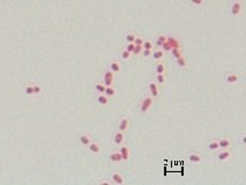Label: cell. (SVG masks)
I'll list each match as a JSON object with an SVG mask.
<instances>
[{
    "label": "cell",
    "instance_id": "cell-34",
    "mask_svg": "<svg viewBox=\"0 0 246 185\" xmlns=\"http://www.w3.org/2000/svg\"><path fill=\"white\" fill-rule=\"evenodd\" d=\"M32 88H34V95H38L42 92V87L39 85H32Z\"/></svg>",
    "mask_w": 246,
    "mask_h": 185
},
{
    "label": "cell",
    "instance_id": "cell-25",
    "mask_svg": "<svg viewBox=\"0 0 246 185\" xmlns=\"http://www.w3.org/2000/svg\"><path fill=\"white\" fill-rule=\"evenodd\" d=\"M166 38H168V36H165V35H158V36H157V38H156V42H155V43H156V45L161 48V46H162V44L166 41Z\"/></svg>",
    "mask_w": 246,
    "mask_h": 185
},
{
    "label": "cell",
    "instance_id": "cell-20",
    "mask_svg": "<svg viewBox=\"0 0 246 185\" xmlns=\"http://www.w3.org/2000/svg\"><path fill=\"white\" fill-rule=\"evenodd\" d=\"M155 71H156L157 74H165V72H166V66H165V64L159 62L157 65H156Z\"/></svg>",
    "mask_w": 246,
    "mask_h": 185
},
{
    "label": "cell",
    "instance_id": "cell-12",
    "mask_svg": "<svg viewBox=\"0 0 246 185\" xmlns=\"http://www.w3.org/2000/svg\"><path fill=\"white\" fill-rule=\"evenodd\" d=\"M166 42L170 44V46H171L172 49H175V48H180V46H182L180 42H179L176 37H168V38H166Z\"/></svg>",
    "mask_w": 246,
    "mask_h": 185
},
{
    "label": "cell",
    "instance_id": "cell-2",
    "mask_svg": "<svg viewBox=\"0 0 246 185\" xmlns=\"http://www.w3.org/2000/svg\"><path fill=\"white\" fill-rule=\"evenodd\" d=\"M113 81H115V73L111 72L110 69L105 71L104 72V75H103V83L108 87V86H112L113 85Z\"/></svg>",
    "mask_w": 246,
    "mask_h": 185
},
{
    "label": "cell",
    "instance_id": "cell-21",
    "mask_svg": "<svg viewBox=\"0 0 246 185\" xmlns=\"http://www.w3.org/2000/svg\"><path fill=\"white\" fill-rule=\"evenodd\" d=\"M176 62H177V65H178L180 68H186V67L188 66L187 60H186V58H185L184 56H180V57H178V58L176 59Z\"/></svg>",
    "mask_w": 246,
    "mask_h": 185
},
{
    "label": "cell",
    "instance_id": "cell-10",
    "mask_svg": "<svg viewBox=\"0 0 246 185\" xmlns=\"http://www.w3.org/2000/svg\"><path fill=\"white\" fill-rule=\"evenodd\" d=\"M218 145L221 149H229L231 147V140L229 138H222L218 140Z\"/></svg>",
    "mask_w": 246,
    "mask_h": 185
},
{
    "label": "cell",
    "instance_id": "cell-41",
    "mask_svg": "<svg viewBox=\"0 0 246 185\" xmlns=\"http://www.w3.org/2000/svg\"><path fill=\"white\" fill-rule=\"evenodd\" d=\"M237 1H239V0H237Z\"/></svg>",
    "mask_w": 246,
    "mask_h": 185
},
{
    "label": "cell",
    "instance_id": "cell-40",
    "mask_svg": "<svg viewBox=\"0 0 246 185\" xmlns=\"http://www.w3.org/2000/svg\"><path fill=\"white\" fill-rule=\"evenodd\" d=\"M242 141H243V144H244V145L246 144V137L245 135H243V137H242Z\"/></svg>",
    "mask_w": 246,
    "mask_h": 185
},
{
    "label": "cell",
    "instance_id": "cell-39",
    "mask_svg": "<svg viewBox=\"0 0 246 185\" xmlns=\"http://www.w3.org/2000/svg\"><path fill=\"white\" fill-rule=\"evenodd\" d=\"M111 183H112V182H109L108 179H106V181H99V182H98V184H108V185H110Z\"/></svg>",
    "mask_w": 246,
    "mask_h": 185
},
{
    "label": "cell",
    "instance_id": "cell-30",
    "mask_svg": "<svg viewBox=\"0 0 246 185\" xmlns=\"http://www.w3.org/2000/svg\"><path fill=\"white\" fill-rule=\"evenodd\" d=\"M105 85L104 83H97L96 86H95V89H96V92H98L99 94H103L104 92V90H105Z\"/></svg>",
    "mask_w": 246,
    "mask_h": 185
},
{
    "label": "cell",
    "instance_id": "cell-7",
    "mask_svg": "<svg viewBox=\"0 0 246 185\" xmlns=\"http://www.w3.org/2000/svg\"><path fill=\"white\" fill-rule=\"evenodd\" d=\"M149 92H150V96L155 98V97H158L159 95V88H158V83L157 82H150L149 83Z\"/></svg>",
    "mask_w": 246,
    "mask_h": 185
},
{
    "label": "cell",
    "instance_id": "cell-31",
    "mask_svg": "<svg viewBox=\"0 0 246 185\" xmlns=\"http://www.w3.org/2000/svg\"><path fill=\"white\" fill-rule=\"evenodd\" d=\"M142 50H143L142 45H135V48H134V50H133L132 55H134V56H138V55H140V53L142 52Z\"/></svg>",
    "mask_w": 246,
    "mask_h": 185
},
{
    "label": "cell",
    "instance_id": "cell-24",
    "mask_svg": "<svg viewBox=\"0 0 246 185\" xmlns=\"http://www.w3.org/2000/svg\"><path fill=\"white\" fill-rule=\"evenodd\" d=\"M171 53H172V57L173 58H178V57H180V56H183V50H182V48H175V49H171V51H170Z\"/></svg>",
    "mask_w": 246,
    "mask_h": 185
},
{
    "label": "cell",
    "instance_id": "cell-1",
    "mask_svg": "<svg viewBox=\"0 0 246 185\" xmlns=\"http://www.w3.org/2000/svg\"><path fill=\"white\" fill-rule=\"evenodd\" d=\"M153 104H154L153 97L152 96H146L142 100V102L140 103V111H141V114H147L148 110L153 107Z\"/></svg>",
    "mask_w": 246,
    "mask_h": 185
},
{
    "label": "cell",
    "instance_id": "cell-37",
    "mask_svg": "<svg viewBox=\"0 0 246 185\" xmlns=\"http://www.w3.org/2000/svg\"><path fill=\"white\" fill-rule=\"evenodd\" d=\"M143 42H145V41H143L141 37H138V36H136V37H135V41H134V44H135V45H142Z\"/></svg>",
    "mask_w": 246,
    "mask_h": 185
},
{
    "label": "cell",
    "instance_id": "cell-8",
    "mask_svg": "<svg viewBox=\"0 0 246 185\" xmlns=\"http://www.w3.org/2000/svg\"><path fill=\"white\" fill-rule=\"evenodd\" d=\"M218 160L221 161V162H225V161H228V160H230L231 158V152L229 151V149H222L219 153H218Z\"/></svg>",
    "mask_w": 246,
    "mask_h": 185
},
{
    "label": "cell",
    "instance_id": "cell-5",
    "mask_svg": "<svg viewBox=\"0 0 246 185\" xmlns=\"http://www.w3.org/2000/svg\"><path fill=\"white\" fill-rule=\"evenodd\" d=\"M119 153L122 155V160L123 161H128L129 157H131V152H129V148L125 145H120V148H119Z\"/></svg>",
    "mask_w": 246,
    "mask_h": 185
},
{
    "label": "cell",
    "instance_id": "cell-23",
    "mask_svg": "<svg viewBox=\"0 0 246 185\" xmlns=\"http://www.w3.org/2000/svg\"><path fill=\"white\" fill-rule=\"evenodd\" d=\"M208 148H209V151H212V152H216V151H218V149H219L218 140H213V141H210V142L208 144Z\"/></svg>",
    "mask_w": 246,
    "mask_h": 185
},
{
    "label": "cell",
    "instance_id": "cell-38",
    "mask_svg": "<svg viewBox=\"0 0 246 185\" xmlns=\"http://www.w3.org/2000/svg\"><path fill=\"white\" fill-rule=\"evenodd\" d=\"M191 2L195 6H201V5L205 4V0H191Z\"/></svg>",
    "mask_w": 246,
    "mask_h": 185
},
{
    "label": "cell",
    "instance_id": "cell-15",
    "mask_svg": "<svg viewBox=\"0 0 246 185\" xmlns=\"http://www.w3.org/2000/svg\"><path fill=\"white\" fill-rule=\"evenodd\" d=\"M188 160H189V162L196 164V163H200L202 161V157H201V155L198 154V153H191L188 155Z\"/></svg>",
    "mask_w": 246,
    "mask_h": 185
},
{
    "label": "cell",
    "instance_id": "cell-3",
    "mask_svg": "<svg viewBox=\"0 0 246 185\" xmlns=\"http://www.w3.org/2000/svg\"><path fill=\"white\" fill-rule=\"evenodd\" d=\"M242 12H243V6H242V4H240L239 1H235V2L232 4V6H231V14H232V16L238 18V16L242 14Z\"/></svg>",
    "mask_w": 246,
    "mask_h": 185
},
{
    "label": "cell",
    "instance_id": "cell-13",
    "mask_svg": "<svg viewBox=\"0 0 246 185\" xmlns=\"http://www.w3.org/2000/svg\"><path fill=\"white\" fill-rule=\"evenodd\" d=\"M97 102H98L101 105L106 107V105L109 104V97H108L105 94H98V96H97Z\"/></svg>",
    "mask_w": 246,
    "mask_h": 185
},
{
    "label": "cell",
    "instance_id": "cell-22",
    "mask_svg": "<svg viewBox=\"0 0 246 185\" xmlns=\"http://www.w3.org/2000/svg\"><path fill=\"white\" fill-rule=\"evenodd\" d=\"M103 94H105L108 97H113L116 95V89L112 86H108V87H105V90Z\"/></svg>",
    "mask_w": 246,
    "mask_h": 185
},
{
    "label": "cell",
    "instance_id": "cell-18",
    "mask_svg": "<svg viewBox=\"0 0 246 185\" xmlns=\"http://www.w3.org/2000/svg\"><path fill=\"white\" fill-rule=\"evenodd\" d=\"M88 147H89V151L92 152V154H99L101 153V146L97 142H92V141Z\"/></svg>",
    "mask_w": 246,
    "mask_h": 185
},
{
    "label": "cell",
    "instance_id": "cell-11",
    "mask_svg": "<svg viewBox=\"0 0 246 185\" xmlns=\"http://www.w3.org/2000/svg\"><path fill=\"white\" fill-rule=\"evenodd\" d=\"M110 71L113 72L115 74H118L120 71H122V65L120 62H117V60H112L110 62Z\"/></svg>",
    "mask_w": 246,
    "mask_h": 185
},
{
    "label": "cell",
    "instance_id": "cell-26",
    "mask_svg": "<svg viewBox=\"0 0 246 185\" xmlns=\"http://www.w3.org/2000/svg\"><path fill=\"white\" fill-rule=\"evenodd\" d=\"M132 56H133V55H132L129 51H127L126 49L123 50V51H122V53H120V58H122L123 60H129V59L132 58Z\"/></svg>",
    "mask_w": 246,
    "mask_h": 185
},
{
    "label": "cell",
    "instance_id": "cell-16",
    "mask_svg": "<svg viewBox=\"0 0 246 185\" xmlns=\"http://www.w3.org/2000/svg\"><path fill=\"white\" fill-rule=\"evenodd\" d=\"M152 56L154 57L155 60H162L164 58V56H165V52L162 49H157V50H155L154 52L152 53Z\"/></svg>",
    "mask_w": 246,
    "mask_h": 185
},
{
    "label": "cell",
    "instance_id": "cell-27",
    "mask_svg": "<svg viewBox=\"0 0 246 185\" xmlns=\"http://www.w3.org/2000/svg\"><path fill=\"white\" fill-rule=\"evenodd\" d=\"M166 81V78H165V74H157L156 75V82L158 85H164Z\"/></svg>",
    "mask_w": 246,
    "mask_h": 185
},
{
    "label": "cell",
    "instance_id": "cell-19",
    "mask_svg": "<svg viewBox=\"0 0 246 185\" xmlns=\"http://www.w3.org/2000/svg\"><path fill=\"white\" fill-rule=\"evenodd\" d=\"M110 160L112 161V162H115V163H119V162H122L123 160H122V155H120V153H119V151L117 152H112L111 154H110Z\"/></svg>",
    "mask_w": 246,
    "mask_h": 185
},
{
    "label": "cell",
    "instance_id": "cell-36",
    "mask_svg": "<svg viewBox=\"0 0 246 185\" xmlns=\"http://www.w3.org/2000/svg\"><path fill=\"white\" fill-rule=\"evenodd\" d=\"M134 48H135V44H134V43H127V45H126V50H127V51H129L131 53L133 52Z\"/></svg>",
    "mask_w": 246,
    "mask_h": 185
},
{
    "label": "cell",
    "instance_id": "cell-33",
    "mask_svg": "<svg viewBox=\"0 0 246 185\" xmlns=\"http://www.w3.org/2000/svg\"><path fill=\"white\" fill-rule=\"evenodd\" d=\"M24 92H26L28 96H32V95H34V88H32V85H28V86H26V88H24Z\"/></svg>",
    "mask_w": 246,
    "mask_h": 185
},
{
    "label": "cell",
    "instance_id": "cell-28",
    "mask_svg": "<svg viewBox=\"0 0 246 185\" xmlns=\"http://www.w3.org/2000/svg\"><path fill=\"white\" fill-rule=\"evenodd\" d=\"M135 35L133 34V32H128L127 35H126V37H125V39H126V42L127 43H134V41H135Z\"/></svg>",
    "mask_w": 246,
    "mask_h": 185
},
{
    "label": "cell",
    "instance_id": "cell-14",
    "mask_svg": "<svg viewBox=\"0 0 246 185\" xmlns=\"http://www.w3.org/2000/svg\"><path fill=\"white\" fill-rule=\"evenodd\" d=\"M80 142H81V145H82V146L88 147V146H89V144L92 142V138H90V135H88V134H81V135H80Z\"/></svg>",
    "mask_w": 246,
    "mask_h": 185
},
{
    "label": "cell",
    "instance_id": "cell-32",
    "mask_svg": "<svg viewBox=\"0 0 246 185\" xmlns=\"http://www.w3.org/2000/svg\"><path fill=\"white\" fill-rule=\"evenodd\" d=\"M161 48H162V50H163L164 52H170V51H171V49H172V48L170 46V44H169L166 41L162 44V46H161Z\"/></svg>",
    "mask_w": 246,
    "mask_h": 185
},
{
    "label": "cell",
    "instance_id": "cell-35",
    "mask_svg": "<svg viewBox=\"0 0 246 185\" xmlns=\"http://www.w3.org/2000/svg\"><path fill=\"white\" fill-rule=\"evenodd\" d=\"M146 58H148V57H150L152 56V53H153V50H147V49H143L142 50V52H141Z\"/></svg>",
    "mask_w": 246,
    "mask_h": 185
},
{
    "label": "cell",
    "instance_id": "cell-29",
    "mask_svg": "<svg viewBox=\"0 0 246 185\" xmlns=\"http://www.w3.org/2000/svg\"><path fill=\"white\" fill-rule=\"evenodd\" d=\"M153 46H154V44H153L152 41H145L143 44H142V48L147 49V50H153Z\"/></svg>",
    "mask_w": 246,
    "mask_h": 185
},
{
    "label": "cell",
    "instance_id": "cell-17",
    "mask_svg": "<svg viewBox=\"0 0 246 185\" xmlns=\"http://www.w3.org/2000/svg\"><path fill=\"white\" fill-rule=\"evenodd\" d=\"M238 80H239V76H238V74H236V73H230V74H228V76H226V82H228V83H231V85L237 83Z\"/></svg>",
    "mask_w": 246,
    "mask_h": 185
},
{
    "label": "cell",
    "instance_id": "cell-6",
    "mask_svg": "<svg viewBox=\"0 0 246 185\" xmlns=\"http://www.w3.org/2000/svg\"><path fill=\"white\" fill-rule=\"evenodd\" d=\"M124 141H125V133L122 132V131L116 132L115 135H113V142H115L116 145L120 146V145H123L124 144Z\"/></svg>",
    "mask_w": 246,
    "mask_h": 185
},
{
    "label": "cell",
    "instance_id": "cell-4",
    "mask_svg": "<svg viewBox=\"0 0 246 185\" xmlns=\"http://www.w3.org/2000/svg\"><path fill=\"white\" fill-rule=\"evenodd\" d=\"M111 182L113 184L120 185L125 183V178H124V176L120 172H112V175H111Z\"/></svg>",
    "mask_w": 246,
    "mask_h": 185
},
{
    "label": "cell",
    "instance_id": "cell-9",
    "mask_svg": "<svg viewBox=\"0 0 246 185\" xmlns=\"http://www.w3.org/2000/svg\"><path fill=\"white\" fill-rule=\"evenodd\" d=\"M128 127H129V119H128L127 117H123V118L120 119V122H119L118 130L125 133V132L128 130Z\"/></svg>",
    "mask_w": 246,
    "mask_h": 185
}]
</instances>
